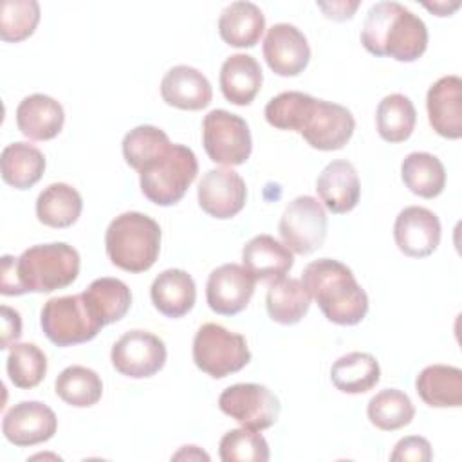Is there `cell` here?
I'll use <instances>...</instances> for the list:
<instances>
[{"label": "cell", "mask_w": 462, "mask_h": 462, "mask_svg": "<svg viewBox=\"0 0 462 462\" xmlns=\"http://www.w3.org/2000/svg\"><path fill=\"white\" fill-rule=\"evenodd\" d=\"M79 265V253L65 242L32 245L18 258L4 254L0 292L20 296L65 289L78 278Z\"/></svg>", "instance_id": "6da1fadb"}, {"label": "cell", "mask_w": 462, "mask_h": 462, "mask_svg": "<svg viewBox=\"0 0 462 462\" xmlns=\"http://www.w3.org/2000/svg\"><path fill=\"white\" fill-rule=\"evenodd\" d=\"M361 43L374 56H390L397 61H415L428 47V27L399 2L374 4L361 29Z\"/></svg>", "instance_id": "7a4b0ae2"}, {"label": "cell", "mask_w": 462, "mask_h": 462, "mask_svg": "<svg viewBox=\"0 0 462 462\" xmlns=\"http://www.w3.org/2000/svg\"><path fill=\"white\" fill-rule=\"evenodd\" d=\"M301 283L325 318L336 325H357L368 312V296L350 267L332 258L305 265Z\"/></svg>", "instance_id": "3957f363"}, {"label": "cell", "mask_w": 462, "mask_h": 462, "mask_svg": "<svg viewBox=\"0 0 462 462\" xmlns=\"http://www.w3.org/2000/svg\"><path fill=\"white\" fill-rule=\"evenodd\" d=\"M105 249L116 267L128 273H144L159 258L161 227L144 213H121L106 227Z\"/></svg>", "instance_id": "277c9868"}, {"label": "cell", "mask_w": 462, "mask_h": 462, "mask_svg": "<svg viewBox=\"0 0 462 462\" xmlns=\"http://www.w3.org/2000/svg\"><path fill=\"white\" fill-rule=\"evenodd\" d=\"M40 325L47 339L58 346L87 343L105 327L83 292L51 298L42 309Z\"/></svg>", "instance_id": "5b68a950"}, {"label": "cell", "mask_w": 462, "mask_h": 462, "mask_svg": "<svg viewBox=\"0 0 462 462\" xmlns=\"http://www.w3.org/2000/svg\"><path fill=\"white\" fill-rule=\"evenodd\" d=\"M199 173V162L191 148L171 144L152 166L139 173L143 195L157 206L177 204Z\"/></svg>", "instance_id": "8992f818"}, {"label": "cell", "mask_w": 462, "mask_h": 462, "mask_svg": "<svg viewBox=\"0 0 462 462\" xmlns=\"http://www.w3.org/2000/svg\"><path fill=\"white\" fill-rule=\"evenodd\" d=\"M193 361L204 374L222 379L240 372L251 361V352L242 334L218 323H204L193 337Z\"/></svg>", "instance_id": "52a82bcc"}, {"label": "cell", "mask_w": 462, "mask_h": 462, "mask_svg": "<svg viewBox=\"0 0 462 462\" xmlns=\"http://www.w3.org/2000/svg\"><path fill=\"white\" fill-rule=\"evenodd\" d=\"M202 144L208 157L224 166L244 164L253 150L251 132L236 114L215 108L202 121Z\"/></svg>", "instance_id": "ba28073f"}, {"label": "cell", "mask_w": 462, "mask_h": 462, "mask_svg": "<svg viewBox=\"0 0 462 462\" xmlns=\"http://www.w3.org/2000/svg\"><path fill=\"white\" fill-rule=\"evenodd\" d=\"M283 244L298 254H309L319 249L327 236V213L321 202L310 195L292 199L278 226Z\"/></svg>", "instance_id": "9c48e42d"}, {"label": "cell", "mask_w": 462, "mask_h": 462, "mask_svg": "<svg viewBox=\"0 0 462 462\" xmlns=\"http://www.w3.org/2000/svg\"><path fill=\"white\" fill-rule=\"evenodd\" d=\"M356 130V119L352 112L337 103L312 99L309 105L298 134L316 150L332 152L341 150Z\"/></svg>", "instance_id": "30bf717a"}, {"label": "cell", "mask_w": 462, "mask_h": 462, "mask_svg": "<svg viewBox=\"0 0 462 462\" xmlns=\"http://www.w3.org/2000/svg\"><path fill=\"white\" fill-rule=\"evenodd\" d=\"M218 408L244 428L262 431L280 417L278 397L263 384L238 383L226 388L218 397Z\"/></svg>", "instance_id": "8fae6325"}, {"label": "cell", "mask_w": 462, "mask_h": 462, "mask_svg": "<svg viewBox=\"0 0 462 462\" xmlns=\"http://www.w3.org/2000/svg\"><path fill=\"white\" fill-rule=\"evenodd\" d=\"M166 345L148 330H128L112 346L114 368L126 377L144 379L155 375L166 363Z\"/></svg>", "instance_id": "7c38bea8"}, {"label": "cell", "mask_w": 462, "mask_h": 462, "mask_svg": "<svg viewBox=\"0 0 462 462\" xmlns=\"http://www.w3.org/2000/svg\"><path fill=\"white\" fill-rule=\"evenodd\" d=\"M256 280L238 263H224L211 271L206 283V300L213 312L222 316H235L242 312L253 294Z\"/></svg>", "instance_id": "4fadbf2b"}, {"label": "cell", "mask_w": 462, "mask_h": 462, "mask_svg": "<svg viewBox=\"0 0 462 462\" xmlns=\"http://www.w3.org/2000/svg\"><path fill=\"white\" fill-rule=\"evenodd\" d=\"M197 197L204 213L224 220L242 211L247 199V188L235 170L213 168L200 179Z\"/></svg>", "instance_id": "5bb4252c"}, {"label": "cell", "mask_w": 462, "mask_h": 462, "mask_svg": "<svg viewBox=\"0 0 462 462\" xmlns=\"http://www.w3.org/2000/svg\"><path fill=\"white\" fill-rule=\"evenodd\" d=\"M58 430L56 413L40 401H22L4 413L2 433L20 448L36 446L54 437Z\"/></svg>", "instance_id": "9a60e30c"}, {"label": "cell", "mask_w": 462, "mask_h": 462, "mask_svg": "<svg viewBox=\"0 0 462 462\" xmlns=\"http://www.w3.org/2000/svg\"><path fill=\"white\" fill-rule=\"evenodd\" d=\"M440 231L439 217L422 206L404 208L393 224L395 244L410 258L430 256L440 244Z\"/></svg>", "instance_id": "2e32d148"}, {"label": "cell", "mask_w": 462, "mask_h": 462, "mask_svg": "<svg viewBox=\"0 0 462 462\" xmlns=\"http://www.w3.org/2000/svg\"><path fill=\"white\" fill-rule=\"evenodd\" d=\"M262 49L269 69L283 78L298 76L310 60L309 42L292 23H274L267 31Z\"/></svg>", "instance_id": "e0dca14e"}, {"label": "cell", "mask_w": 462, "mask_h": 462, "mask_svg": "<svg viewBox=\"0 0 462 462\" xmlns=\"http://www.w3.org/2000/svg\"><path fill=\"white\" fill-rule=\"evenodd\" d=\"M428 119L431 128L446 139L462 137V79L444 76L437 79L426 96Z\"/></svg>", "instance_id": "ac0fdd59"}, {"label": "cell", "mask_w": 462, "mask_h": 462, "mask_svg": "<svg viewBox=\"0 0 462 462\" xmlns=\"http://www.w3.org/2000/svg\"><path fill=\"white\" fill-rule=\"evenodd\" d=\"M316 191L328 211L336 215L352 211L361 197V182L354 164L345 159L328 162L316 179Z\"/></svg>", "instance_id": "d6986e66"}, {"label": "cell", "mask_w": 462, "mask_h": 462, "mask_svg": "<svg viewBox=\"0 0 462 462\" xmlns=\"http://www.w3.org/2000/svg\"><path fill=\"white\" fill-rule=\"evenodd\" d=\"M162 101L180 110H202L211 103L213 90L208 78L189 65L171 67L161 81Z\"/></svg>", "instance_id": "ffe728a7"}, {"label": "cell", "mask_w": 462, "mask_h": 462, "mask_svg": "<svg viewBox=\"0 0 462 462\" xmlns=\"http://www.w3.org/2000/svg\"><path fill=\"white\" fill-rule=\"evenodd\" d=\"M244 267L260 282H276L292 269V251L271 235L253 236L242 249Z\"/></svg>", "instance_id": "44dd1931"}, {"label": "cell", "mask_w": 462, "mask_h": 462, "mask_svg": "<svg viewBox=\"0 0 462 462\" xmlns=\"http://www.w3.org/2000/svg\"><path fill=\"white\" fill-rule=\"evenodd\" d=\"M65 123L63 106L51 96L31 94L16 106V126L32 141L54 139Z\"/></svg>", "instance_id": "7402d4cb"}, {"label": "cell", "mask_w": 462, "mask_h": 462, "mask_svg": "<svg viewBox=\"0 0 462 462\" xmlns=\"http://www.w3.org/2000/svg\"><path fill=\"white\" fill-rule=\"evenodd\" d=\"M150 298L153 307L166 318L177 319L188 314L197 300V287L182 269L162 271L150 287Z\"/></svg>", "instance_id": "603a6c76"}, {"label": "cell", "mask_w": 462, "mask_h": 462, "mask_svg": "<svg viewBox=\"0 0 462 462\" xmlns=\"http://www.w3.org/2000/svg\"><path fill=\"white\" fill-rule=\"evenodd\" d=\"M220 90L224 97L238 106L249 105L262 88L263 74L251 54H231L220 67Z\"/></svg>", "instance_id": "cb8c5ba5"}, {"label": "cell", "mask_w": 462, "mask_h": 462, "mask_svg": "<svg viewBox=\"0 0 462 462\" xmlns=\"http://www.w3.org/2000/svg\"><path fill=\"white\" fill-rule=\"evenodd\" d=\"M265 29V16L253 2H233L226 5L218 18L220 38L236 49L254 47Z\"/></svg>", "instance_id": "d4e9b609"}, {"label": "cell", "mask_w": 462, "mask_h": 462, "mask_svg": "<svg viewBox=\"0 0 462 462\" xmlns=\"http://www.w3.org/2000/svg\"><path fill=\"white\" fill-rule=\"evenodd\" d=\"M415 390L431 408H460L462 370L451 365H430L417 375Z\"/></svg>", "instance_id": "484cf974"}, {"label": "cell", "mask_w": 462, "mask_h": 462, "mask_svg": "<svg viewBox=\"0 0 462 462\" xmlns=\"http://www.w3.org/2000/svg\"><path fill=\"white\" fill-rule=\"evenodd\" d=\"M0 170L5 184L14 189H29L42 179L45 171V157L36 146L16 141L2 150Z\"/></svg>", "instance_id": "4316f807"}, {"label": "cell", "mask_w": 462, "mask_h": 462, "mask_svg": "<svg viewBox=\"0 0 462 462\" xmlns=\"http://www.w3.org/2000/svg\"><path fill=\"white\" fill-rule=\"evenodd\" d=\"M83 209L79 191L65 182L49 184L36 199V217L43 226L63 229L72 226Z\"/></svg>", "instance_id": "83f0119b"}, {"label": "cell", "mask_w": 462, "mask_h": 462, "mask_svg": "<svg viewBox=\"0 0 462 462\" xmlns=\"http://www.w3.org/2000/svg\"><path fill=\"white\" fill-rule=\"evenodd\" d=\"M381 379L377 359L368 352H348L330 368L332 384L343 393H365Z\"/></svg>", "instance_id": "f1b7e54d"}, {"label": "cell", "mask_w": 462, "mask_h": 462, "mask_svg": "<svg viewBox=\"0 0 462 462\" xmlns=\"http://www.w3.org/2000/svg\"><path fill=\"white\" fill-rule=\"evenodd\" d=\"M401 179L411 193L435 199L444 191L446 170L439 157L428 152H411L401 164Z\"/></svg>", "instance_id": "f546056e"}, {"label": "cell", "mask_w": 462, "mask_h": 462, "mask_svg": "<svg viewBox=\"0 0 462 462\" xmlns=\"http://www.w3.org/2000/svg\"><path fill=\"white\" fill-rule=\"evenodd\" d=\"M267 314L282 325H294L309 312L310 296L301 280L280 278L273 282L265 294Z\"/></svg>", "instance_id": "4dcf8cb0"}, {"label": "cell", "mask_w": 462, "mask_h": 462, "mask_svg": "<svg viewBox=\"0 0 462 462\" xmlns=\"http://www.w3.org/2000/svg\"><path fill=\"white\" fill-rule=\"evenodd\" d=\"M171 143L164 130L153 125H139L123 137V157L126 164L139 173L157 162Z\"/></svg>", "instance_id": "1f68e13d"}, {"label": "cell", "mask_w": 462, "mask_h": 462, "mask_svg": "<svg viewBox=\"0 0 462 462\" xmlns=\"http://www.w3.org/2000/svg\"><path fill=\"white\" fill-rule=\"evenodd\" d=\"M377 132L386 143L406 141L417 123V112L411 99L404 94L384 96L375 112Z\"/></svg>", "instance_id": "d6a6232c"}, {"label": "cell", "mask_w": 462, "mask_h": 462, "mask_svg": "<svg viewBox=\"0 0 462 462\" xmlns=\"http://www.w3.org/2000/svg\"><path fill=\"white\" fill-rule=\"evenodd\" d=\"M56 395L74 408L94 406L103 395L101 377L87 366L72 365L61 370L54 383Z\"/></svg>", "instance_id": "836d02e7"}, {"label": "cell", "mask_w": 462, "mask_h": 462, "mask_svg": "<svg viewBox=\"0 0 462 462\" xmlns=\"http://www.w3.org/2000/svg\"><path fill=\"white\" fill-rule=\"evenodd\" d=\"M83 294L105 325L116 323L125 318L132 305V292L128 285L110 276L94 280L88 289L83 291Z\"/></svg>", "instance_id": "e575fe53"}, {"label": "cell", "mask_w": 462, "mask_h": 462, "mask_svg": "<svg viewBox=\"0 0 462 462\" xmlns=\"http://www.w3.org/2000/svg\"><path fill=\"white\" fill-rule=\"evenodd\" d=\"M366 415L377 430L395 431L411 422L415 417V408L404 392L386 388L368 401Z\"/></svg>", "instance_id": "d590c367"}, {"label": "cell", "mask_w": 462, "mask_h": 462, "mask_svg": "<svg viewBox=\"0 0 462 462\" xmlns=\"http://www.w3.org/2000/svg\"><path fill=\"white\" fill-rule=\"evenodd\" d=\"M7 375L16 388L31 390L47 374V357L34 343H14L7 356Z\"/></svg>", "instance_id": "8d00e7d4"}, {"label": "cell", "mask_w": 462, "mask_h": 462, "mask_svg": "<svg viewBox=\"0 0 462 462\" xmlns=\"http://www.w3.org/2000/svg\"><path fill=\"white\" fill-rule=\"evenodd\" d=\"M40 22L36 0H4L0 7V38L18 43L29 38Z\"/></svg>", "instance_id": "74e56055"}, {"label": "cell", "mask_w": 462, "mask_h": 462, "mask_svg": "<svg viewBox=\"0 0 462 462\" xmlns=\"http://www.w3.org/2000/svg\"><path fill=\"white\" fill-rule=\"evenodd\" d=\"M218 455L224 462H267L271 457L267 440L249 428L229 430L220 439Z\"/></svg>", "instance_id": "f35d334b"}, {"label": "cell", "mask_w": 462, "mask_h": 462, "mask_svg": "<svg viewBox=\"0 0 462 462\" xmlns=\"http://www.w3.org/2000/svg\"><path fill=\"white\" fill-rule=\"evenodd\" d=\"M312 99L314 97L310 94L298 92V90L282 92L273 99H269V103L265 105V110H263L265 121L278 130L298 132L300 123L309 105L312 103Z\"/></svg>", "instance_id": "ab89813d"}, {"label": "cell", "mask_w": 462, "mask_h": 462, "mask_svg": "<svg viewBox=\"0 0 462 462\" xmlns=\"http://www.w3.org/2000/svg\"><path fill=\"white\" fill-rule=\"evenodd\" d=\"M431 458L433 451L430 440L419 435L401 439L390 455L392 462H430Z\"/></svg>", "instance_id": "60d3db41"}, {"label": "cell", "mask_w": 462, "mask_h": 462, "mask_svg": "<svg viewBox=\"0 0 462 462\" xmlns=\"http://www.w3.org/2000/svg\"><path fill=\"white\" fill-rule=\"evenodd\" d=\"M2 343L0 348H11L22 336V318L20 312L2 305Z\"/></svg>", "instance_id": "b9f144b4"}, {"label": "cell", "mask_w": 462, "mask_h": 462, "mask_svg": "<svg viewBox=\"0 0 462 462\" xmlns=\"http://www.w3.org/2000/svg\"><path fill=\"white\" fill-rule=\"evenodd\" d=\"M318 7L325 13L327 18H332V20H350L356 13V9L359 7V2H319Z\"/></svg>", "instance_id": "7bdbcfd3"}, {"label": "cell", "mask_w": 462, "mask_h": 462, "mask_svg": "<svg viewBox=\"0 0 462 462\" xmlns=\"http://www.w3.org/2000/svg\"><path fill=\"white\" fill-rule=\"evenodd\" d=\"M171 458H175V460H184V458H188V460H191V458H195V460H202V458L209 460V455L204 453L202 449H199L197 446H182L180 451L175 453Z\"/></svg>", "instance_id": "ee69618b"}, {"label": "cell", "mask_w": 462, "mask_h": 462, "mask_svg": "<svg viewBox=\"0 0 462 462\" xmlns=\"http://www.w3.org/2000/svg\"><path fill=\"white\" fill-rule=\"evenodd\" d=\"M458 2H455V4H451V5H448L446 2H433V4H424V7L426 9H430V11H433L437 16H449L453 11H457L458 9Z\"/></svg>", "instance_id": "f6af8a7d"}]
</instances>
